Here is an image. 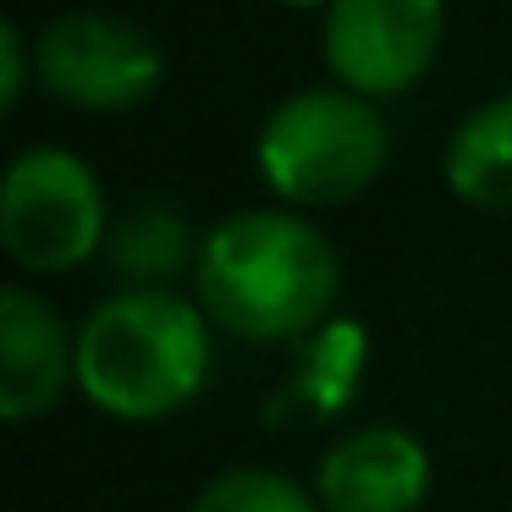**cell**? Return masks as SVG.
Wrapping results in <instances>:
<instances>
[{"label":"cell","mask_w":512,"mask_h":512,"mask_svg":"<svg viewBox=\"0 0 512 512\" xmlns=\"http://www.w3.org/2000/svg\"><path fill=\"white\" fill-rule=\"evenodd\" d=\"M336 248L303 210L226 215L199 243L193 287L215 331L237 342H292L320 331L336 303Z\"/></svg>","instance_id":"obj_1"},{"label":"cell","mask_w":512,"mask_h":512,"mask_svg":"<svg viewBox=\"0 0 512 512\" xmlns=\"http://www.w3.org/2000/svg\"><path fill=\"white\" fill-rule=\"evenodd\" d=\"M210 331L199 303L166 287H127L78 325V391L111 419H166L210 380Z\"/></svg>","instance_id":"obj_2"},{"label":"cell","mask_w":512,"mask_h":512,"mask_svg":"<svg viewBox=\"0 0 512 512\" xmlns=\"http://www.w3.org/2000/svg\"><path fill=\"white\" fill-rule=\"evenodd\" d=\"M391 133L375 100L353 89H303L281 100L259 127V177L287 210H336L353 204L386 171Z\"/></svg>","instance_id":"obj_3"},{"label":"cell","mask_w":512,"mask_h":512,"mask_svg":"<svg viewBox=\"0 0 512 512\" xmlns=\"http://www.w3.org/2000/svg\"><path fill=\"white\" fill-rule=\"evenodd\" d=\"M105 188L89 160L39 144L6 166L0 182V243L17 270L67 276L105 248Z\"/></svg>","instance_id":"obj_4"},{"label":"cell","mask_w":512,"mask_h":512,"mask_svg":"<svg viewBox=\"0 0 512 512\" xmlns=\"http://www.w3.org/2000/svg\"><path fill=\"white\" fill-rule=\"evenodd\" d=\"M160 45L111 12H61L34 45V78L78 111H133L160 89Z\"/></svg>","instance_id":"obj_5"},{"label":"cell","mask_w":512,"mask_h":512,"mask_svg":"<svg viewBox=\"0 0 512 512\" xmlns=\"http://www.w3.org/2000/svg\"><path fill=\"white\" fill-rule=\"evenodd\" d=\"M446 0H331L325 67L364 100L408 94L441 56Z\"/></svg>","instance_id":"obj_6"},{"label":"cell","mask_w":512,"mask_h":512,"mask_svg":"<svg viewBox=\"0 0 512 512\" xmlns=\"http://www.w3.org/2000/svg\"><path fill=\"white\" fill-rule=\"evenodd\" d=\"M320 512H419L430 496V452L402 424L353 430L314 468Z\"/></svg>","instance_id":"obj_7"},{"label":"cell","mask_w":512,"mask_h":512,"mask_svg":"<svg viewBox=\"0 0 512 512\" xmlns=\"http://www.w3.org/2000/svg\"><path fill=\"white\" fill-rule=\"evenodd\" d=\"M78 386V336L61 325L39 292H0V413L28 424L34 413L56 408L61 391Z\"/></svg>","instance_id":"obj_8"},{"label":"cell","mask_w":512,"mask_h":512,"mask_svg":"<svg viewBox=\"0 0 512 512\" xmlns=\"http://www.w3.org/2000/svg\"><path fill=\"white\" fill-rule=\"evenodd\" d=\"M446 188L474 210H512V94L474 105L446 144Z\"/></svg>","instance_id":"obj_9"},{"label":"cell","mask_w":512,"mask_h":512,"mask_svg":"<svg viewBox=\"0 0 512 512\" xmlns=\"http://www.w3.org/2000/svg\"><path fill=\"white\" fill-rule=\"evenodd\" d=\"M105 248H111V270L122 281H133L138 292L166 287L177 270L199 265V243L182 226V215H171L166 204H138L127 221L111 226Z\"/></svg>","instance_id":"obj_10"},{"label":"cell","mask_w":512,"mask_h":512,"mask_svg":"<svg viewBox=\"0 0 512 512\" xmlns=\"http://www.w3.org/2000/svg\"><path fill=\"white\" fill-rule=\"evenodd\" d=\"M193 512H320V496L276 468H226L193 496Z\"/></svg>","instance_id":"obj_11"},{"label":"cell","mask_w":512,"mask_h":512,"mask_svg":"<svg viewBox=\"0 0 512 512\" xmlns=\"http://www.w3.org/2000/svg\"><path fill=\"white\" fill-rule=\"evenodd\" d=\"M28 72H34V56H28V39L17 23H0V105L12 111L28 89Z\"/></svg>","instance_id":"obj_12"},{"label":"cell","mask_w":512,"mask_h":512,"mask_svg":"<svg viewBox=\"0 0 512 512\" xmlns=\"http://www.w3.org/2000/svg\"><path fill=\"white\" fill-rule=\"evenodd\" d=\"M281 6H331V0H281Z\"/></svg>","instance_id":"obj_13"}]
</instances>
